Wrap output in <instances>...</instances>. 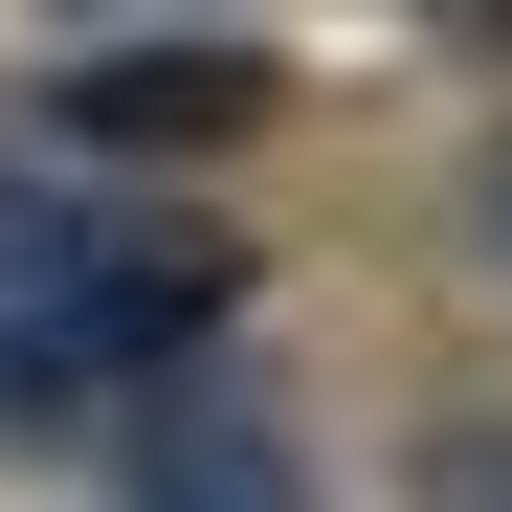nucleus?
<instances>
[{
  "label": "nucleus",
  "mask_w": 512,
  "mask_h": 512,
  "mask_svg": "<svg viewBox=\"0 0 512 512\" xmlns=\"http://www.w3.org/2000/svg\"><path fill=\"white\" fill-rule=\"evenodd\" d=\"M245 312V223L179 179H90V156L0 134V423H67L112 379H179Z\"/></svg>",
  "instance_id": "1"
},
{
  "label": "nucleus",
  "mask_w": 512,
  "mask_h": 512,
  "mask_svg": "<svg viewBox=\"0 0 512 512\" xmlns=\"http://www.w3.org/2000/svg\"><path fill=\"white\" fill-rule=\"evenodd\" d=\"M290 67L245 45V23H134V45H67L45 67V156H90V179H179V156L223 134H268Z\"/></svg>",
  "instance_id": "2"
},
{
  "label": "nucleus",
  "mask_w": 512,
  "mask_h": 512,
  "mask_svg": "<svg viewBox=\"0 0 512 512\" xmlns=\"http://www.w3.org/2000/svg\"><path fill=\"white\" fill-rule=\"evenodd\" d=\"M112 512H312V446H290L245 379H156V401H134Z\"/></svg>",
  "instance_id": "3"
},
{
  "label": "nucleus",
  "mask_w": 512,
  "mask_h": 512,
  "mask_svg": "<svg viewBox=\"0 0 512 512\" xmlns=\"http://www.w3.org/2000/svg\"><path fill=\"white\" fill-rule=\"evenodd\" d=\"M423 512H512V423H423Z\"/></svg>",
  "instance_id": "4"
},
{
  "label": "nucleus",
  "mask_w": 512,
  "mask_h": 512,
  "mask_svg": "<svg viewBox=\"0 0 512 512\" xmlns=\"http://www.w3.org/2000/svg\"><path fill=\"white\" fill-rule=\"evenodd\" d=\"M468 268H490V290H512V134H490V156H468Z\"/></svg>",
  "instance_id": "5"
}]
</instances>
